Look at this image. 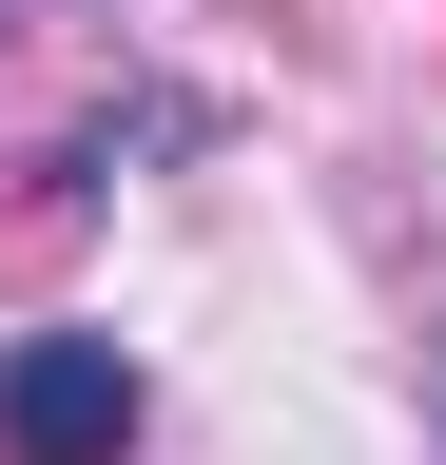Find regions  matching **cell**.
Returning a JSON list of instances; mask_svg holds the SVG:
<instances>
[{
    "instance_id": "6da1fadb",
    "label": "cell",
    "mask_w": 446,
    "mask_h": 465,
    "mask_svg": "<svg viewBox=\"0 0 446 465\" xmlns=\"http://www.w3.org/2000/svg\"><path fill=\"white\" fill-rule=\"evenodd\" d=\"M0 446H20V465H117L136 446V369L97 330H20V349H0Z\"/></svg>"
}]
</instances>
